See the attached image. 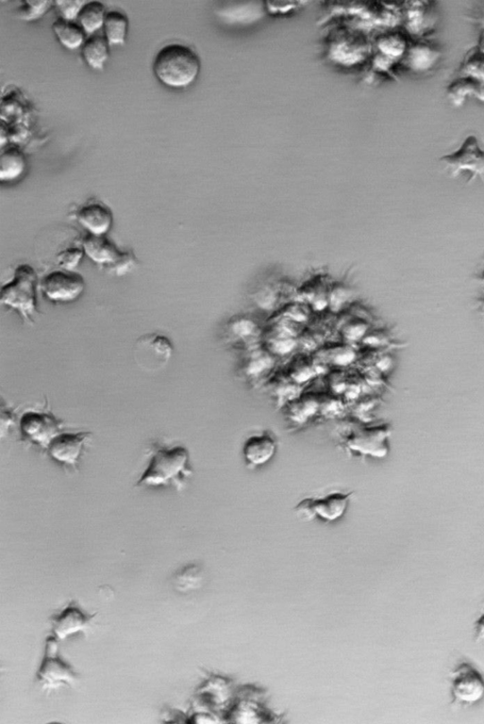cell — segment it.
Here are the masks:
<instances>
[{"label":"cell","mask_w":484,"mask_h":724,"mask_svg":"<svg viewBox=\"0 0 484 724\" xmlns=\"http://www.w3.org/2000/svg\"><path fill=\"white\" fill-rule=\"evenodd\" d=\"M192 474L191 456L187 448L155 447L149 465L136 486L148 488L174 486L180 490Z\"/></svg>","instance_id":"obj_1"},{"label":"cell","mask_w":484,"mask_h":724,"mask_svg":"<svg viewBox=\"0 0 484 724\" xmlns=\"http://www.w3.org/2000/svg\"><path fill=\"white\" fill-rule=\"evenodd\" d=\"M154 73L165 87L180 89L191 86L201 71V60L193 49L180 43L163 47L157 53Z\"/></svg>","instance_id":"obj_2"},{"label":"cell","mask_w":484,"mask_h":724,"mask_svg":"<svg viewBox=\"0 0 484 724\" xmlns=\"http://www.w3.org/2000/svg\"><path fill=\"white\" fill-rule=\"evenodd\" d=\"M38 274L30 266L21 265L15 269L13 277L0 291V302L18 311L24 322L35 323L39 315L38 305Z\"/></svg>","instance_id":"obj_3"},{"label":"cell","mask_w":484,"mask_h":724,"mask_svg":"<svg viewBox=\"0 0 484 724\" xmlns=\"http://www.w3.org/2000/svg\"><path fill=\"white\" fill-rule=\"evenodd\" d=\"M354 495V491H331L324 496L307 498L295 506L294 513L307 521L319 518L335 522L344 515Z\"/></svg>","instance_id":"obj_4"},{"label":"cell","mask_w":484,"mask_h":724,"mask_svg":"<svg viewBox=\"0 0 484 724\" xmlns=\"http://www.w3.org/2000/svg\"><path fill=\"white\" fill-rule=\"evenodd\" d=\"M440 161L450 176L455 178L467 173L471 175L467 184L477 178L484 183V151L475 136L467 137L457 151L442 157Z\"/></svg>","instance_id":"obj_5"},{"label":"cell","mask_w":484,"mask_h":724,"mask_svg":"<svg viewBox=\"0 0 484 724\" xmlns=\"http://www.w3.org/2000/svg\"><path fill=\"white\" fill-rule=\"evenodd\" d=\"M132 353L141 370L157 372L168 365L174 353V345L165 336L149 333L136 341Z\"/></svg>","instance_id":"obj_6"},{"label":"cell","mask_w":484,"mask_h":724,"mask_svg":"<svg viewBox=\"0 0 484 724\" xmlns=\"http://www.w3.org/2000/svg\"><path fill=\"white\" fill-rule=\"evenodd\" d=\"M38 680L44 689L53 690L63 686H71L78 680L73 669L63 661L59 656L57 639H47L46 652L41 667L38 672Z\"/></svg>","instance_id":"obj_7"},{"label":"cell","mask_w":484,"mask_h":724,"mask_svg":"<svg viewBox=\"0 0 484 724\" xmlns=\"http://www.w3.org/2000/svg\"><path fill=\"white\" fill-rule=\"evenodd\" d=\"M392 435L390 425L363 427L350 434L344 446L352 453L373 457H386L389 451Z\"/></svg>","instance_id":"obj_8"},{"label":"cell","mask_w":484,"mask_h":724,"mask_svg":"<svg viewBox=\"0 0 484 724\" xmlns=\"http://www.w3.org/2000/svg\"><path fill=\"white\" fill-rule=\"evenodd\" d=\"M83 249L97 265L107 270L123 275L135 262V256L122 252L115 243L105 236H89L83 241Z\"/></svg>","instance_id":"obj_9"},{"label":"cell","mask_w":484,"mask_h":724,"mask_svg":"<svg viewBox=\"0 0 484 724\" xmlns=\"http://www.w3.org/2000/svg\"><path fill=\"white\" fill-rule=\"evenodd\" d=\"M61 428V422L47 411H29L21 422L22 438L46 450L59 435Z\"/></svg>","instance_id":"obj_10"},{"label":"cell","mask_w":484,"mask_h":724,"mask_svg":"<svg viewBox=\"0 0 484 724\" xmlns=\"http://www.w3.org/2000/svg\"><path fill=\"white\" fill-rule=\"evenodd\" d=\"M85 286V278L81 275L65 271L49 273L41 283L46 298L55 303H70L78 300Z\"/></svg>","instance_id":"obj_11"},{"label":"cell","mask_w":484,"mask_h":724,"mask_svg":"<svg viewBox=\"0 0 484 724\" xmlns=\"http://www.w3.org/2000/svg\"><path fill=\"white\" fill-rule=\"evenodd\" d=\"M91 438L90 432L62 433L49 444L47 451L55 463L76 471L83 450Z\"/></svg>","instance_id":"obj_12"},{"label":"cell","mask_w":484,"mask_h":724,"mask_svg":"<svg viewBox=\"0 0 484 724\" xmlns=\"http://www.w3.org/2000/svg\"><path fill=\"white\" fill-rule=\"evenodd\" d=\"M453 695L456 702L479 703L484 697V678L469 664L461 665L454 673Z\"/></svg>","instance_id":"obj_13"},{"label":"cell","mask_w":484,"mask_h":724,"mask_svg":"<svg viewBox=\"0 0 484 724\" xmlns=\"http://www.w3.org/2000/svg\"><path fill=\"white\" fill-rule=\"evenodd\" d=\"M277 451L275 437L267 431L250 436L243 443L242 455L249 467L257 468L271 462Z\"/></svg>","instance_id":"obj_14"},{"label":"cell","mask_w":484,"mask_h":724,"mask_svg":"<svg viewBox=\"0 0 484 724\" xmlns=\"http://www.w3.org/2000/svg\"><path fill=\"white\" fill-rule=\"evenodd\" d=\"M76 219L92 236H105L113 225V214L103 203L92 202L81 207Z\"/></svg>","instance_id":"obj_15"},{"label":"cell","mask_w":484,"mask_h":724,"mask_svg":"<svg viewBox=\"0 0 484 724\" xmlns=\"http://www.w3.org/2000/svg\"><path fill=\"white\" fill-rule=\"evenodd\" d=\"M94 616L83 613L80 608L70 605L58 616L53 618V632L58 640L75 635L85 631Z\"/></svg>","instance_id":"obj_16"},{"label":"cell","mask_w":484,"mask_h":724,"mask_svg":"<svg viewBox=\"0 0 484 724\" xmlns=\"http://www.w3.org/2000/svg\"><path fill=\"white\" fill-rule=\"evenodd\" d=\"M407 53L410 69L419 72L431 70L441 58L440 49L425 38L411 45Z\"/></svg>","instance_id":"obj_17"},{"label":"cell","mask_w":484,"mask_h":724,"mask_svg":"<svg viewBox=\"0 0 484 724\" xmlns=\"http://www.w3.org/2000/svg\"><path fill=\"white\" fill-rule=\"evenodd\" d=\"M446 95L455 106H462L466 98L472 96L484 103V84L471 78L460 76L447 87Z\"/></svg>","instance_id":"obj_18"},{"label":"cell","mask_w":484,"mask_h":724,"mask_svg":"<svg viewBox=\"0 0 484 724\" xmlns=\"http://www.w3.org/2000/svg\"><path fill=\"white\" fill-rule=\"evenodd\" d=\"M408 12V28L414 36H419L420 39L426 38L431 34L433 29V20L431 14L433 10L429 2L412 3Z\"/></svg>","instance_id":"obj_19"},{"label":"cell","mask_w":484,"mask_h":724,"mask_svg":"<svg viewBox=\"0 0 484 724\" xmlns=\"http://www.w3.org/2000/svg\"><path fill=\"white\" fill-rule=\"evenodd\" d=\"M109 47L106 37L94 35L83 44L82 58L91 69L102 71L109 59Z\"/></svg>","instance_id":"obj_20"},{"label":"cell","mask_w":484,"mask_h":724,"mask_svg":"<svg viewBox=\"0 0 484 724\" xmlns=\"http://www.w3.org/2000/svg\"><path fill=\"white\" fill-rule=\"evenodd\" d=\"M26 170V158L23 153L16 148L2 153L0 157V180L3 183H12L22 176Z\"/></svg>","instance_id":"obj_21"},{"label":"cell","mask_w":484,"mask_h":724,"mask_svg":"<svg viewBox=\"0 0 484 724\" xmlns=\"http://www.w3.org/2000/svg\"><path fill=\"white\" fill-rule=\"evenodd\" d=\"M53 30L59 43L71 51H75L86 42L85 30L75 21L59 19L54 23Z\"/></svg>","instance_id":"obj_22"},{"label":"cell","mask_w":484,"mask_h":724,"mask_svg":"<svg viewBox=\"0 0 484 724\" xmlns=\"http://www.w3.org/2000/svg\"><path fill=\"white\" fill-rule=\"evenodd\" d=\"M106 14V8L102 3L88 2L82 7L77 21L86 34L92 37L104 27Z\"/></svg>","instance_id":"obj_23"},{"label":"cell","mask_w":484,"mask_h":724,"mask_svg":"<svg viewBox=\"0 0 484 724\" xmlns=\"http://www.w3.org/2000/svg\"><path fill=\"white\" fill-rule=\"evenodd\" d=\"M105 37L109 46H123L129 30L127 16L119 11H111L106 14L105 21Z\"/></svg>","instance_id":"obj_24"},{"label":"cell","mask_w":484,"mask_h":724,"mask_svg":"<svg viewBox=\"0 0 484 724\" xmlns=\"http://www.w3.org/2000/svg\"><path fill=\"white\" fill-rule=\"evenodd\" d=\"M459 72L462 77H469L484 84V53L478 46L467 53Z\"/></svg>","instance_id":"obj_25"},{"label":"cell","mask_w":484,"mask_h":724,"mask_svg":"<svg viewBox=\"0 0 484 724\" xmlns=\"http://www.w3.org/2000/svg\"><path fill=\"white\" fill-rule=\"evenodd\" d=\"M203 573L197 566H188L174 575V586L180 593H189L201 586Z\"/></svg>","instance_id":"obj_26"},{"label":"cell","mask_w":484,"mask_h":724,"mask_svg":"<svg viewBox=\"0 0 484 724\" xmlns=\"http://www.w3.org/2000/svg\"><path fill=\"white\" fill-rule=\"evenodd\" d=\"M55 3L48 0H24L19 8L20 18L28 22L40 20Z\"/></svg>","instance_id":"obj_27"},{"label":"cell","mask_w":484,"mask_h":724,"mask_svg":"<svg viewBox=\"0 0 484 724\" xmlns=\"http://www.w3.org/2000/svg\"><path fill=\"white\" fill-rule=\"evenodd\" d=\"M88 2L85 0H57L55 2L56 8L61 15V19L68 21H75L79 18V14L83 6Z\"/></svg>","instance_id":"obj_28"},{"label":"cell","mask_w":484,"mask_h":724,"mask_svg":"<svg viewBox=\"0 0 484 724\" xmlns=\"http://www.w3.org/2000/svg\"><path fill=\"white\" fill-rule=\"evenodd\" d=\"M82 255V251H66L64 255H62L61 263L66 268H71L75 267Z\"/></svg>","instance_id":"obj_29"},{"label":"cell","mask_w":484,"mask_h":724,"mask_svg":"<svg viewBox=\"0 0 484 724\" xmlns=\"http://www.w3.org/2000/svg\"><path fill=\"white\" fill-rule=\"evenodd\" d=\"M469 21L477 24V26L480 29V32L484 31V6L480 7L477 11V13L471 16Z\"/></svg>","instance_id":"obj_30"},{"label":"cell","mask_w":484,"mask_h":724,"mask_svg":"<svg viewBox=\"0 0 484 724\" xmlns=\"http://www.w3.org/2000/svg\"><path fill=\"white\" fill-rule=\"evenodd\" d=\"M477 635L479 640L484 639V615L477 623Z\"/></svg>","instance_id":"obj_31"},{"label":"cell","mask_w":484,"mask_h":724,"mask_svg":"<svg viewBox=\"0 0 484 724\" xmlns=\"http://www.w3.org/2000/svg\"><path fill=\"white\" fill-rule=\"evenodd\" d=\"M481 52L484 53V31L480 32L479 44L477 45Z\"/></svg>","instance_id":"obj_32"}]
</instances>
